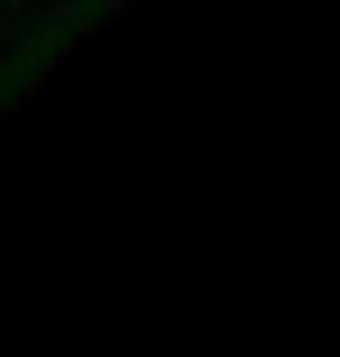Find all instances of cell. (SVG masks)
<instances>
[{"mask_svg":"<svg viewBox=\"0 0 340 357\" xmlns=\"http://www.w3.org/2000/svg\"><path fill=\"white\" fill-rule=\"evenodd\" d=\"M18 110H38L56 103V79L49 69H32L21 83H4V103H14Z\"/></svg>","mask_w":340,"mask_h":357,"instance_id":"cell-1","label":"cell"},{"mask_svg":"<svg viewBox=\"0 0 340 357\" xmlns=\"http://www.w3.org/2000/svg\"><path fill=\"white\" fill-rule=\"evenodd\" d=\"M104 8H97V4H83V11H80V18L69 25V35H80V38H104Z\"/></svg>","mask_w":340,"mask_h":357,"instance_id":"cell-2","label":"cell"},{"mask_svg":"<svg viewBox=\"0 0 340 357\" xmlns=\"http://www.w3.org/2000/svg\"><path fill=\"white\" fill-rule=\"evenodd\" d=\"M138 11V0H104V14L110 21H124Z\"/></svg>","mask_w":340,"mask_h":357,"instance_id":"cell-3","label":"cell"},{"mask_svg":"<svg viewBox=\"0 0 340 357\" xmlns=\"http://www.w3.org/2000/svg\"><path fill=\"white\" fill-rule=\"evenodd\" d=\"M38 49H42V42H38V35H32V32H21L18 42H14V56H21L25 62H32Z\"/></svg>","mask_w":340,"mask_h":357,"instance_id":"cell-4","label":"cell"},{"mask_svg":"<svg viewBox=\"0 0 340 357\" xmlns=\"http://www.w3.org/2000/svg\"><path fill=\"white\" fill-rule=\"evenodd\" d=\"M14 42H18V35H11V21L4 18V21H0V56L14 52Z\"/></svg>","mask_w":340,"mask_h":357,"instance_id":"cell-5","label":"cell"},{"mask_svg":"<svg viewBox=\"0 0 340 357\" xmlns=\"http://www.w3.org/2000/svg\"><path fill=\"white\" fill-rule=\"evenodd\" d=\"M28 0H8V11H28Z\"/></svg>","mask_w":340,"mask_h":357,"instance_id":"cell-6","label":"cell"},{"mask_svg":"<svg viewBox=\"0 0 340 357\" xmlns=\"http://www.w3.org/2000/svg\"><path fill=\"white\" fill-rule=\"evenodd\" d=\"M11 121H14V110H11V107H4V110H0V127H8Z\"/></svg>","mask_w":340,"mask_h":357,"instance_id":"cell-7","label":"cell"},{"mask_svg":"<svg viewBox=\"0 0 340 357\" xmlns=\"http://www.w3.org/2000/svg\"><path fill=\"white\" fill-rule=\"evenodd\" d=\"M97 52H100L97 45H76V52H73V56H97Z\"/></svg>","mask_w":340,"mask_h":357,"instance_id":"cell-8","label":"cell"}]
</instances>
